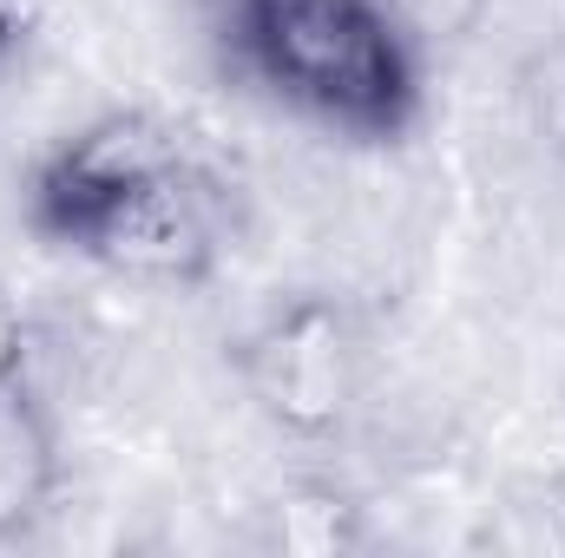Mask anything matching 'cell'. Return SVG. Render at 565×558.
<instances>
[{"label": "cell", "instance_id": "obj_1", "mask_svg": "<svg viewBox=\"0 0 565 558\" xmlns=\"http://www.w3.org/2000/svg\"><path fill=\"white\" fill-rule=\"evenodd\" d=\"M237 66L342 139H395L422 112V60L388 0H231Z\"/></svg>", "mask_w": 565, "mask_h": 558}, {"label": "cell", "instance_id": "obj_3", "mask_svg": "<svg viewBox=\"0 0 565 558\" xmlns=\"http://www.w3.org/2000/svg\"><path fill=\"white\" fill-rule=\"evenodd\" d=\"M250 401L296 440L335 433L362 395V335L335 296H296L244 348Z\"/></svg>", "mask_w": 565, "mask_h": 558}, {"label": "cell", "instance_id": "obj_7", "mask_svg": "<svg viewBox=\"0 0 565 558\" xmlns=\"http://www.w3.org/2000/svg\"><path fill=\"white\" fill-rule=\"evenodd\" d=\"M13 46V13H7V0H0V53Z\"/></svg>", "mask_w": 565, "mask_h": 558}, {"label": "cell", "instance_id": "obj_6", "mask_svg": "<svg viewBox=\"0 0 565 558\" xmlns=\"http://www.w3.org/2000/svg\"><path fill=\"white\" fill-rule=\"evenodd\" d=\"M26 382V322L13 309V296L0 289V388Z\"/></svg>", "mask_w": 565, "mask_h": 558}, {"label": "cell", "instance_id": "obj_4", "mask_svg": "<svg viewBox=\"0 0 565 558\" xmlns=\"http://www.w3.org/2000/svg\"><path fill=\"white\" fill-rule=\"evenodd\" d=\"M184 151H191L184 132L164 126L158 112H99L73 139H60L46 151L40 178H33V224L66 244L93 211H106L113 197H126L151 171L178 164Z\"/></svg>", "mask_w": 565, "mask_h": 558}, {"label": "cell", "instance_id": "obj_2", "mask_svg": "<svg viewBox=\"0 0 565 558\" xmlns=\"http://www.w3.org/2000/svg\"><path fill=\"white\" fill-rule=\"evenodd\" d=\"M66 244L126 282L191 289L211 277V264L224 250V184L184 151L178 164L151 171L126 197L93 211Z\"/></svg>", "mask_w": 565, "mask_h": 558}, {"label": "cell", "instance_id": "obj_5", "mask_svg": "<svg viewBox=\"0 0 565 558\" xmlns=\"http://www.w3.org/2000/svg\"><path fill=\"white\" fill-rule=\"evenodd\" d=\"M60 493V440L26 382L0 388V546L26 539Z\"/></svg>", "mask_w": 565, "mask_h": 558}]
</instances>
